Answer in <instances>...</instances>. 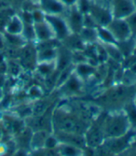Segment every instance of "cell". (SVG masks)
Here are the masks:
<instances>
[{"mask_svg": "<svg viewBox=\"0 0 136 156\" xmlns=\"http://www.w3.org/2000/svg\"><path fill=\"white\" fill-rule=\"evenodd\" d=\"M51 123L54 131L84 135L90 123L79 119L74 111L58 108L52 113Z\"/></svg>", "mask_w": 136, "mask_h": 156, "instance_id": "1", "label": "cell"}, {"mask_svg": "<svg viewBox=\"0 0 136 156\" xmlns=\"http://www.w3.org/2000/svg\"><path fill=\"white\" fill-rule=\"evenodd\" d=\"M131 129L125 111L114 110L104 117V133L105 138L123 136Z\"/></svg>", "mask_w": 136, "mask_h": 156, "instance_id": "2", "label": "cell"}, {"mask_svg": "<svg viewBox=\"0 0 136 156\" xmlns=\"http://www.w3.org/2000/svg\"><path fill=\"white\" fill-rule=\"evenodd\" d=\"M136 136V128H131L123 136L116 137H107L104 140L103 144L99 147L110 153H119L127 151L131 147L132 141Z\"/></svg>", "mask_w": 136, "mask_h": 156, "instance_id": "3", "label": "cell"}, {"mask_svg": "<svg viewBox=\"0 0 136 156\" xmlns=\"http://www.w3.org/2000/svg\"><path fill=\"white\" fill-rule=\"evenodd\" d=\"M88 13L98 27H106L113 19L109 7L93 0H89Z\"/></svg>", "mask_w": 136, "mask_h": 156, "instance_id": "4", "label": "cell"}, {"mask_svg": "<svg viewBox=\"0 0 136 156\" xmlns=\"http://www.w3.org/2000/svg\"><path fill=\"white\" fill-rule=\"evenodd\" d=\"M84 137L86 147L88 148L97 149L103 144L105 136L104 133V117L102 118L101 114L100 121H96L94 123L89 125L84 134Z\"/></svg>", "mask_w": 136, "mask_h": 156, "instance_id": "5", "label": "cell"}, {"mask_svg": "<svg viewBox=\"0 0 136 156\" xmlns=\"http://www.w3.org/2000/svg\"><path fill=\"white\" fill-rule=\"evenodd\" d=\"M109 9L115 19H126L136 11L134 0H109Z\"/></svg>", "mask_w": 136, "mask_h": 156, "instance_id": "6", "label": "cell"}, {"mask_svg": "<svg viewBox=\"0 0 136 156\" xmlns=\"http://www.w3.org/2000/svg\"><path fill=\"white\" fill-rule=\"evenodd\" d=\"M46 22L49 24L53 31L54 37L57 40H64L68 36L71 35V30L68 26L64 18L62 15H49L46 14Z\"/></svg>", "mask_w": 136, "mask_h": 156, "instance_id": "7", "label": "cell"}, {"mask_svg": "<svg viewBox=\"0 0 136 156\" xmlns=\"http://www.w3.org/2000/svg\"><path fill=\"white\" fill-rule=\"evenodd\" d=\"M106 28L112 34L117 43L127 40L131 37V31L125 19L113 18L112 21L107 24Z\"/></svg>", "mask_w": 136, "mask_h": 156, "instance_id": "8", "label": "cell"}, {"mask_svg": "<svg viewBox=\"0 0 136 156\" xmlns=\"http://www.w3.org/2000/svg\"><path fill=\"white\" fill-rule=\"evenodd\" d=\"M53 135L57 137V139L59 140V143L72 145L81 150L86 148L84 135L75 133H64L60 131H53Z\"/></svg>", "mask_w": 136, "mask_h": 156, "instance_id": "9", "label": "cell"}, {"mask_svg": "<svg viewBox=\"0 0 136 156\" xmlns=\"http://www.w3.org/2000/svg\"><path fill=\"white\" fill-rule=\"evenodd\" d=\"M68 16L65 19L68 26H69L71 32H74L76 34H78L80 30L83 28V15L84 14L76 8V6L68 8Z\"/></svg>", "mask_w": 136, "mask_h": 156, "instance_id": "10", "label": "cell"}, {"mask_svg": "<svg viewBox=\"0 0 136 156\" xmlns=\"http://www.w3.org/2000/svg\"><path fill=\"white\" fill-rule=\"evenodd\" d=\"M66 7L59 0H40V9L45 14L62 15L65 12Z\"/></svg>", "mask_w": 136, "mask_h": 156, "instance_id": "11", "label": "cell"}, {"mask_svg": "<svg viewBox=\"0 0 136 156\" xmlns=\"http://www.w3.org/2000/svg\"><path fill=\"white\" fill-rule=\"evenodd\" d=\"M34 30H35V35H36V39L40 41H46L49 40L52 38H55L53 34V31L49 24L45 21L43 22H38V23H34Z\"/></svg>", "mask_w": 136, "mask_h": 156, "instance_id": "12", "label": "cell"}, {"mask_svg": "<svg viewBox=\"0 0 136 156\" xmlns=\"http://www.w3.org/2000/svg\"><path fill=\"white\" fill-rule=\"evenodd\" d=\"M21 63L26 66H32L33 63H37L36 60V48H32L28 45H24L22 47V51L20 53Z\"/></svg>", "mask_w": 136, "mask_h": 156, "instance_id": "13", "label": "cell"}, {"mask_svg": "<svg viewBox=\"0 0 136 156\" xmlns=\"http://www.w3.org/2000/svg\"><path fill=\"white\" fill-rule=\"evenodd\" d=\"M23 26H24V23H23L22 17L14 14L8 21L5 28V33L10 34V35H22Z\"/></svg>", "mask_w": 136, "mask_h": 156, "instance_id": "14", "label": "cell"}, {"mask_svg": "<svg viewBox=\"0 0 136 156\" xmlns=\"http://www.w3.org/2000/svg\"><path fill=\"white\" fill-rule=\"evenodd\" d=\"M103 46L106 51L107 57H109L112 61L117 64H122L125 61L124 55L122 54L117 44H103Z\"/></svg>", "mask_w": 136, "mask_h": 156, "instance_id": "15", "label": "cell"}, {"mask_svg": "<svg viewBox=\"0 0 136 156\" xmlns=\"http://www.w3.org/2000/svg\"><path fill=\"white\" fill-rule=\"evenodd\" d=\"M49 133L47 130H37L34 133L31 137L30 146L34 150H39L44 148L45 141L49 136Z\"/></svg>", "mask_w": 136, "mask_h": 156, "instance_id": "16", "label": "cell"}, {"mask_svg": "<svg viewBox=\"0 0 136 156\" xmlns=\"http://www.w3.org/2000/svg\"><path fill=\"white\" fill-rule=\"evenodd\" d=\"M128 90L124 87H116L113 90H111L106 95L107 102L110 103H117L118 101H121L125 99L127 96Z\"/></svg>", "mask_w": 136, "mask_h": 156, "instance_id": "17", "label": "cell"}, {"mask_svg": "<svg viewBox=\"0 0 136 156\" xmlns=\"http://www.w3.org/2000/svg\"><path fill=\"white\" fill-rule=\"evenodd\" d=\"M79 37L82 39L84 43H94L95 41L98 40L97 31L96 28H88L83 27L78 33Z\"/></svg>", "mask_w": 136, "mask_h": 156, "instance_id": "18", "label": "cell"}, {"mask_svg": "<svg viewBox=\"0 0 136 156\" xmlns=\"http://www.w3.org/2000/svg\"><path fill=\"white\" fill-rule=\"evenodd\" d=\"M97 36H98V40H100L103 44H117V41L115 40L114 37L112 34L108 31L106 27H97Z\"/></svg>", "mask_w": 136, "mask_h": 156, "instance_id": "19", "label": "cell"}, {"mask_svg": "<svg viewBox=\"0 0 136 156\" xmlns=\"http://www.w3.org/2000/svg\"><path fill=\"white\" fill-rule=\"evenodd\" d=\"M76 72L78 78H81V77L88 78V77L92 76V74L94 73V67L90 64H86L85 62L79 63L77 64L76 67Z\"/></svg>", "mask_w": 136, "mask_h": 156, "instance_id": "20", "label": "cell"}, {"mask_svg": "<svg viewBox=\"0 0 136 156\" xmlns=\"http://www.w3.org/2000/svg\"><path fill=\"white\" fill-rule=\"evenodd\" d=\"M14 14V11L9 8H4L0 9V33L5 32V28L8 21Z\"/></svg>", "mask_w": 136, "mask_h": 156, "instance_id": "21", "label": "cell"}, {"mask_svg": "<svg viewBox=\"0 0 136 156\" xmlns=\"http://www.w3.org/2000/svg\"><path fill=\"white\" fill-rule=\"evenodd\" d=\"M5 40L8 42V44L15 48H22L26 44V39L22 35H10L5 33Z\"/></svg>", "mask_w": 136, "mask_h": 156, "instance_id": "22", "label": "cell"}, {"mask_svg": "<svg viewBox=\"0 0 136 156\" xmlns=\"http://www.w3.org/2000/svg\"><path fill=\"white\" fill-rule=\"evenodd\" d=\"M57 149L58 151L63 155H79L81 154V151H83L77 147L68 145V144H62V143L58 145Z\"/></svg>", "mask_w": 136, "mask_h": 156, "instance_id": "23", "label": "cell"}, {"mask_svg": "<svg viewBox=\"0 0 136 156\" xmlns=\"http://www.w3.org/2000/svg\"><path fill=\"white\" fill-rule=\"evenodd\" d=\"M123 110L125 111L126 115L128 117V120L131 123V128H136V107L135 105L132 102L129 103L127 106H125Z\"/></svg>", "mask_w": 136, "mask_h": 156, "instance_id": "24", "label": "cell"}, {"mask_svg": "<svg viewBox=\"0 0 136 156\" xmlns=\"http://www.w3.org/2000/svg\"><path fill=\"white\" fill-rule=\"evenodd\" d=\"M125 21L131 31V37L136 39V11H134L130 16H128L125 19Z\"/></svg>", "mask_w": 136, "mask_h": 156, "instance_id": "25", "label": "cell"}, {"mask_svg": "<svg viewBox=\"0 0 136 156\" xmlns=\"http://www.w3.org/2000/svg\"><path fill=\"white\" fill-rule=\"evenodd\" d=\"M48 108V105L44 101H38L33 106L32 108V114L33 116H40L43 115L44 113H46Z\"/></svg>", "mask_w": 136, "mask_h": 156, "instance_id": "26", "label": "cell"}, {"mask_svg": "<svg viewBox=\"0 0 136 156\" xmlns=\"http://www.w3.org/2000/svg\"><path fill=\"white\" fill-rule=\"evenodd\" d=\"M59 140L57 139V137L54 136L53 134H49V136L47 137L45 144H44V149L48 150V151H53L57 149L58 145H59Z\"/></svg>", "mask_w": 136, "mask_h": 156, "instance_id": "27", "label": "cell"}, {"mask_svg": "<svg viewBox=\"0 0 136 156\" xmlns=\"http://www.w3.org/2000/svg\"><path fill=\"white\" fill-rule=\"evenodd\" d=\"M72 71H73V68H71L70 66H66L65 68H63V69L62 70V73H61V75L58 77V80H57V85H58V86H62V85H63L68 79H69V77L73 74Z\"/></svg>", "mask_w": 136, "mask_h": 156, "instance_id": "28", "label": "cell"}, {"mask_svg": "<svg viewBox=\"0 0 136 156\" xmlns=\"http://www.w3.org/2000/svg\"><path fill=\"white\" fill-rule=\"evenodd\" d=\"M32 18L34 23H38V22H43L45 21V16L46 14L41 10V9H35L32 12Z\"/></svg>", "mask_w": 136, "mask_h": 156, "instance_id": "29", "label": "cell"}, {"mask_svg": "<svg viewBox=\"0 0 136 156\" xmlns=\"http://www.w3.org/2000/svg\"><path fill=\"white\" fill-rule=\"evenodd\" d=\"M61 3H63L66 8H71L77 5L78 0H59Z\"/></svg>", "mask_w": 136, "mask_h": 156, "instance_id": "30", "label": "cell"}, {"mask_svg": "<svg viewBox=\"0 0 136 156\" xmlns=\"http://www.w3.org/2000/svg\"><path fill=\"white\" fill-rule=\"evenodd\" d=\"M30 94L33 96V97H39L41 95V90L37 87H33L31 90H30Z\"/></svg>", "mask_w": 136, "mask_h": 156, "instance_id": "31", "label": "cell"}, {"mask_svg": "<svg viewBox=\"0 0 136 156\" xmlns=\"http://www.w3.org/2000/svg\"><path fill=\"white\" fill-rule=\"evenodd\" d=\"M5 45V38L1 36V33H0V50L4 48Z\"/></svg>", "mask_w": 136, "mask_h": 156, "instance_id": "32", "label": "cell"}, {"mask_svg": "<svg viewBox=\"0 0 136 156\" xmlns=\"http://www.w3.org/2000/svg\"><path fill=\"white\" fill-rule=\"evenodd\" d=\"M93 1L99 2L101 4H104V5H106V6L109 7V0H93Z\"/></svg>", "mask_w": 136, "mask_h": 156, "instance_id": "33", "label": "cell"}, {"mask_svg": "<svg viewBox=\"0 0 136 156\" xmlns=\"http://www.w3.org/2000/svg\"><path fill=\"white\" fill-rule=\"evenodd\" d=\"M131 147H134V148H136V136H135V137H134V139H133V141H132Z\"/></svg>", "mask_w": 136, "mask_h": 156, "instance_id": "34", "label": "cell"}, {"mask_svg": "<svg viewBox=\"0 0 136 156\" xmlns=\"http://www.w3.org/2000/svg\"><path fill=\"white\" fill-rule=\"evenodd\" d=\"M1 136H2V125L0 123V139H1Z\"/></svg>", "mask_w": 136, "mask_h": 156, "instance_id": "35", "label": "cell"}, {"mask_svg": "<svg viewBox=\"0 0 136 156\" xmlns=\"http://www.w3.org/2000/svg\"><path fill=\"white\" fill-rule=\"evenodd\" d=\"M132 54L136 55V41H135V46H134V49H133V52H132Z\"/></svg>", "mask_w": 136, "mask_h": 156, "instance_id": "36", "label": "cell"}, {"mask_svg": "<svg viewBox=\"0 0 136 156\" xmlns=\"http://www.w3.org/2000/svg\"><path fill=\"white\" fill-rule=\"evenodd\" d=\"M132 103L135 105V107H136V96H135V98H133V100H132Z\"/></svg>", "mask_w": 136, "mask_h": 156, "instance_id": "37", "label": "cell"}]
</instances>
